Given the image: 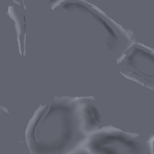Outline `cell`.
Here are the masks:
<instances>
[{
    "label": "cell",
    "instance_id": "cell-1",
    "mask_svg": "<svg viewBox=\"0 0 154 154\" xmlns=\"http://www.w3.org/2000/svg\"><path fill=\"white\" fill-rule=\"evenodd\" d=\"M89 137L81 115L79 97H55L40 106L25 132L31 154H73Z\"/></svg>",
    "mask_w": 154,
    "mask_h": 154
},
{
    "label": "cell",
    "instance_id": "cell-2",
    "mask_svg": "<svg viewBox=\"0 0 154 154\" xmlns=\"http://www.w3.org/2000/svg\"><path fill=\"white\" fill-rule=\"evenodd\" d=\"M84 147L91 154H152L150 141L117 128H101L90 134Z\"/></svg>",
    "mask_w": 154,
    "mask_h": 154
},
{
    "label": "cell",
    "instance_id": "cell-3",
    "mask_svg": "<svg viewBox=\"0 0 154 154\" xmlns=\"http://www.w3.org/2000/svg\"><path fill=\"white\" fill-rule=\"evenodd\" d=\"M117 61L125 78L154 90V50L134 42Z\"/></svg>",
    "mask_w": 154,
    "mask_h": 154
},
{
    "label": "cell",
    "instance_id": "cell-4",
    "mask_svg": "<svg viewBox=\"0 0 154 154\" xmlns=\"http://www.w3.org/2000/svg\"><path fill=\"white\" fill-rule=\"evenodd\" d=\"M79 101L85 128L90 135L100 128L101 115L93 97H80Z\"/></svg>",
    "mask_w": 154,
    "mask_h": 154
},
{
    "label": "cell",
    "instance_id": "cell-5",
    "mask_svg": "<svg viewBox=\"0 0 154 154\" xmlns=\"http://www.w3.org/2000/svg\"><path fill=\"white\" fill-rule=\"evenodd\" d=\"M73 154H91L84 147Z\"/></svg>",
    "mask_w": 154,
    "mask_h": 154
},
{
    "label": "cell",
    "instance_id": "cell-6",
    "mask_svg": "<svg viewBox=\"0 0 154 154\" xmlns=\"http://www.w3.org/2000/svg\"><path fill=\"white\" fill-rule=\"evenodd\" d=\"M150 144L152 153L154 154V136L151 138L150 140Z\"/></svg>",
    "mask_w": 154,
    "mask_h": 154
}]
</instances>
